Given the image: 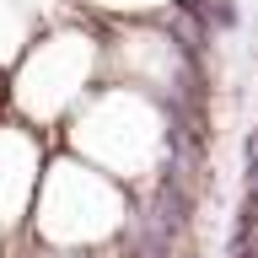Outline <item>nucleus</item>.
Returning <instances> with one entry per match:
<instances>
[{"instance_id": "obj_1", "label": "nucleus", "mask_w": 258, "mask_h": 258, "mask_svg": "<svg viewBox=\"0 0 258 258\" xmlns=\"http://www.w3.org/2000/svg\"><path fill=\"white\" fill-rule=\"evenodd\" d=\"M210 16H215V27H221V32H231L242 22V11L231 6V0H210Z\"/></svg>"}]
</instances>
